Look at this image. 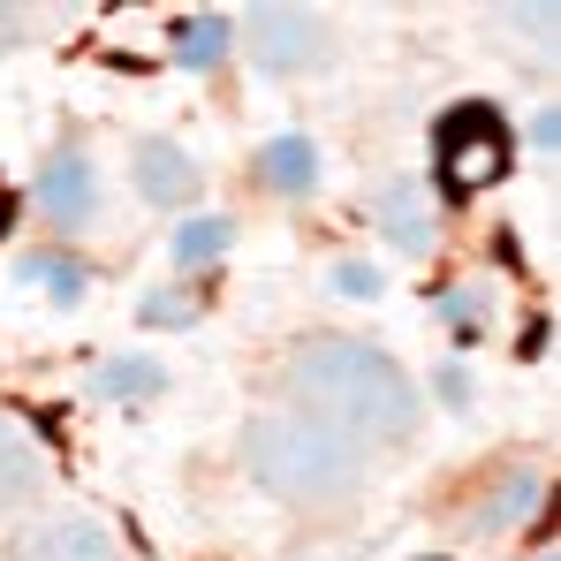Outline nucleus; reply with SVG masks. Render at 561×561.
Returning a JSON list of instances; mask_svg holds the SVG:
<instances>
[{
	"mask_svg": "<svg viewBox=\"0 0 561 561\" xmlns=\"http://www.w3.org/2000/svg\"><path fill=\"white\" fill-rule=\"evenodd\" d=\"M288 387H296L304 417H319L327 433L410 440V425H417V379L373 342H342V334L304 342L288 357Z\"/></svg>",
	"mask_w": 561,
	"mask_h": 561,
	"instance_id": "f257e3e1",
	"label": "nucleus"
},
{
	"mask_svg": "<svg viewBox=\"0 0 561 561\" xmlns=\"http://www.w3.org/2000/svg\"><path fill=\"white\" fill-rule=\"evenodd\" d=\"M251 478L274 493V501H342L357 485V448L342 433H327L319 417H259L251 425Z\"/></svg>",
	"mask_w": 561,
	"mask_h": 561,
	"instance_id": "f03ea898",
	"label": "nucleus"
},
{
	"mask_svg": "<svg viewBox=\"0 0 561 561\" xmlns=\"http://www.w3.org/2000/svg\"><path fill=\"white\" fill-rule=\"evenodd\" d=\"M440 190L448 197H478V190H493L508 175V152H516V137H508V122L493 114V106H456L448 122H440Z\"/></svg>",
	"mask_w": 561,
	"mask_h": 561,
	"instance_id": "7ed1b4c3",
	"label": "nucleus"
},
{
	"mask_svg": "<svg viewBox=\"0 0 561 561\" xmlns=\"http://www.w3.org/2000/svg\"><path fill=\"white\" fill-rule=\"evenodd\" d=\"M251 61L259 69H274V77H288V69H311V54L327 46V31H319V15L311 8H251Z\"/></svg>",
	"mask_w": 561,
	"mask_h": 561,
	"instance_id": "20e7f679",
	"label": "nucleus"
},
{
	"mask_svg": "<svg viewBox=\"0 0 561 561\" xmlns=\"http://www.w3.org/2000/svg\"><path fill=\"white\" fill-rule=\"evenodd\" d=\"M129 168H137L145 205H190V190H197V168H190V152L175 145V137H145Z\"/></svg>",
	"mask_w": 561,
	"mask_h": 561,
	"instance_id": "39448f33",
	"label": "nucleus"
},
{
	"mask_svg": "<svg viewBox=\"0 0 561 561\" xmlns=\"http://www.w3.org/2000/svg\"><path fill=\"white\" fill-rule=\"evenodd\" d=\"M38 205H46L61 228H84V220L99 213L92 160H84V152H54V160H46V175H38Z\"/></svg>",
	"mask_w": 561,
	"mask_h": 561,
	"instance_id": "423d86ee",
	"label": "nucleus"
},
{
	"mask_svg": "<svg viewBox=\"0 0 561 561\" xmlns=\"http://www.w3.org/2000/svg\"><path fill=\"white\" fill-rule=\"evenodd\" d=\"M31 561H122V547H114V531L99 516H54L31 539Z\"/></svg>",
	"mask_w": 561,
	"mask_h": 561,
	"instance_id": "0eeeda50",
	"label": "nucleus"
},
{
	"mask_svg": "<svg viewBox=\"0 0 561 561\" xmlns=\"http://www.w3.org/2000/svg\"><path fill=\"white\" fill-rule=\"evenodd\" d=\"M379 228H387L402 251H425V243H433V197L417 183H394L379 197Z\"/></svg>",
	"mask_w": 561,
	"mask_h": 561,
	"instance_id": "6e6552de",
	"label": "nucleus"
},
{
	"mask_svg": "<svg viewBox=\"0 0 561 561\" xmlns=\"http://www.w3.org/2000/svg\"><path fill=\"white\" fill-rule=\"evenodd\" d=\"M38 478H46V463H38V448L0 417V508H15V501H31L38 493Z\"/></svg>",
	"mask_w": 561,
	"mask_h": 561,
	"instance_id": "1a4fd4ad",
	"label": "nucleus"
},
{
	"mask_svg": "<svg viewBox=\"0 0 561 561\" xmlns=\"http://www.w3.org/2000/svg\"><path fill=\"white\" fill-rule=\"evenodd\" d=\"M228 46H236V23L228 15H183L175 23V54H183L190 69H213Z\"/></svg>",
	"mask_w": 561,
	"mask_h": 561,
	"instance_id": "9d476101",
	"label": "nucleus"
},
{
	"mask_svg": "<svg viewBox=\"0 0 561 561\" xmlns=\"http://www.w3.org/2000/svg\"><path fill=\"white\" fill-rule=\"evenodd\" d=\"M228 243H236V220H220V213H190L183 228H175V259H183V266L228 259Z\"/></svg>",
	"mask_w": 561,
	"mask_h": 561,
	"instance_id": "9b49d317",
	"label": "nucleus"
},
{
	"mask_svg": "<svg viewBox=\"0 0 561 561\" xmlns=\"http://www.w3.org/2000/svg\"><path fill=\"white\" fill-rule=\"evenodd\" d=\"M259 175L280 190H311V175H319V160H311V137H274L266 152H259Z\"/></svg>",
	"mask_w": 561,
	"mask_h": 561,
	"instance_id": "f8f14e48",
	"label": "nucleus"
},
{
	"mask_svg": "<svg viewBox=\"0 0 561 561\" xmlns=\"http://www.w3.org/2000/svg\"><path fill=\"white\" fill-rule=\"evenodd\" d=\"M160 387V365H145V357H106L92 373V394L99 402H122V394H152Z\"/></svg>",
	"mask_w": 561,
	"mask_h": 561,
	"instance_id": "ddd939ff",
	"label": "nucleus"
},
{
	"mask_svg": "<svg viewBox=\"0 0 561 561\" xmlns=\"http://www.w3.org/2000/svg\"><path fill=\"white\" fill-rule=\"evenodd\" d=\"M539 493H547V485H539L531 470H516V478L501 485V501L485 508V524H493V531H516V524H531V516H539Z\"/></svg>",
	"mask_w": 561,
	"mask_h": 561,
	"instance_id": "4468645a",
	"label": "nucleus"
},
{
	"mask_svg": "<svg viewBox=\"0 0 561 561\" xmlns=\"http://www.w3.org/2000/svg\"><path fill=\"white\" fill-rule=\"evenodd\" d=\"M23 280H46V288H54V304H77V296H84V274H77V266H61V259H23Z\"/></svg>",
	"mask_w": 561,
	"mask_h": 561,
	"instance_id": "2eb2a0df",
	"label": "nucleus"
},
{
	"mask_svg": "<svg viewBox=\"0 0 561 561\" xmlns=\"http://www.w3.org/2000/svg\"><path fill=\"white\" fill-rule=\"evenodd\" d=\"M440 319H448L456 334H478V327H485V288H448V296H440Z\"/></svg>",
	"mask_w": 561,
	"mask_h": 561,
	"instance_id": "dca6fc26",
	"label": "nucleus"
},
{
	"mask_svg": "<svg viewBox=\"0 0 561 561\" xmlns=\"http://www.w3.org/2000/svg\"><path fill=\"white\" fill-rule=\"evenodd\" d=\"M145 319H152V327H190V304L175 288H160V296H145Z\"/></svg>",
	"mask_w": 561,
	"mask_h": 561,
	"instance_id": "f3484780",
	"label": "nucleus"
},
{
	"mask_svg": "<svg viewBox=\"0 0 561 561\" xmlns=\"http://www.w3.org/2000/svg\"><path fill=\"white\" fill-rule=\"evenodd\" d=\"M334 288H342V296H379V274H373V266H342Z\"/></svg>",
	"mask_w": 561,
	"mask_h": 561,
	"instance_id": "a211bd4d",
	"label": "nucleus"
},
{
	"mask_svg": "<svg viewBox=\"0 0 561 561\" xmlns=\"http://www.w3.org/2000/svg\"><path fill=\"white\" fill-rule=\"evenodd\" d=\"M554 137H561V114H554V106H547V114L531 122V145H547V152H554Z\"/></svg>",
	"mask_w": 561,
	"mask_h": 561,
	"instance_id": "6ab92c4d",
	"label": "nucleus"
},
{
	"mask_svg": "<svg viewBox=\"0 0 561 561\" xmlns=\"http://www.w3.org/2000/svg\"><path fill=\"white\" fill-rule=\"evenodd\" d=\"M8 213H15V197H8V183H0V228H8Z\"/></svg>",
	"mask_w": 561,
	"mask_h": 561,
	"instance_id": "aec40b11",
	"label": "nucleus"
},
{
	"mask_svg": "<svg viewBox=\"0 0 561 561\" xmlns=\"http://www.w3.org/2000/svg\"><path fill=\"white\" fill-rule=\"evenodd\" d=\"M0 38H15V23H8V8H0Z\"/></svg>",
	"mask_w": 561,
	"mask_h": 561,
	"instance_id": "412c9836",
	"label": "nucleus"
},
{
	"mask_svg": "<svg viewBox=\"0 0 561 561\" xmlns=\"http://www.w3.org/2000/svg\"><path fill=\"white\" fill-rule=\"evenodd\" d=\"M547 561H554V554H547Z\"/></svg>",
	"mask_w": 561,
	"mask_h": 561,
	"instance_id": "4be33fe9",
	"label": "nucleus"
}]
</instances>
